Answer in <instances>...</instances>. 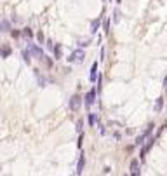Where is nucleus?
Listing matches in <instances>:
<instances>
[{
    "instance_id": "2",
    "label": "nucleus",
    "mask_w": 167,
    "mask_h": 176,
    "mask_svg": "<svg viewBox=\"0 0 167 176\" xmlns=\"http://www.w3.org/2000/svg\"><path fill=\"white\" fill-rule=\"evenodd\" d=\"M96 96H98V89H96V87H91V89L87 91V94L84 96V99H86L84 105H86L87 108H91L94 105V101H96Z\"/></svg>"
},
{
    "instance_id": "4",
    "label": "nucleus",
    "mask_w": 167,
    "mask_h": 176,
    "mask_svg": "<svg viewBox=\"0 0 167 176\" xmlns=\"http://www.w3.org/2000/svg\"><path fill=\"white\" fill-rule=\"evenodd\" d=\"M26 51L30 52V56L38 58V59H42V56H44V52H42V47H40V46H35V44H28V49H26Z\"/></svg>"
},
{
    "instance_id": "9",
    "label": "nucleus",
    "mask_w": 167,
    "mask_h": 176,
    "mask_svg": "<svg viewBox=\"0 0 167 176\" xmlns=\"http://www.w3.org/2000/svg\"><path fill=\"white\" fill-rule=\"evenodd\" d=\"M52 52H54V59H61L63 58V46L61 44H56L52 47Z\"/></svg>"
},
{
    "instance_id": "30",
    "label": "nucleus",
    "mask_w": 167,
    "mask_h": 176,
    "mask_svg": "<svg viewBox=\"0 0 167 176\" xmlns=\"http://www.w3.org/2000/svg\"><path fill=\"white\" fill-rule=\"evenodd\" d=\"M103 173H104V174H110V173H112V167H104Z\"/></svg>"
},
{
    "instance_id": "20",
    "label": "nucleus",
    "mask_w": 167,
    "mask_h": 176,
    "mask_svg": "<svg viewBox=\"0 0 167 176\" xmlns=\"http://www.w3.org/2000/svg\"><path fill=\"white\" fill-rule=\"evenodd\" d=\"M37 40H38V44H44L45 42V35L42 32H37Z\"/></svg>"
},
{
    "instance_id": "5",
    "label": "nucleus",
    "mask_w": 167,
    "mask_h": 176,
    "mask_svg": "<svg viewBox=\"0 0 167 176\" xmlns=\"http://www.w3.org/2000/svg\"><path fill=\"white\" fill-rule=\"evenodd\" d=\"M80 105H82V98H80L78 94H73V96L70 98V101H68V106H70L71 112H77V110L80 108Z\"/></svg>"
},
{
    "instance_id": "22",
    "label": "nucleus",
    "mask_w": 167,
    "mask_h": 176,
    "mask_svg": "<svg viewBox=\"0 0 167 176\" xmlns=\"http://www.w3.org/2000/svg\"><path fill=\"white\" fill-rule=\"evenodd\" d=\"M9 33H11V37H12V38H19V37H21V32H19V30H12V28H11V32H9Z\"/></svg>"
},
{
    "instance_id": "18",
    "label": "nucleus",
    "mask_w": 167,
    "mask_h": 176,
    "mask_svg": "<svg viewBox=\"0 0 167 176\" xmlns=\"http://www.w3.org/2000/svg\"><path fill=\"white\" fill-rule=\"evenodd\" d=\"M103 30H104V33H110V19H104V23H103Z\"/></svg>"
},
{
    "instance_id": "6",
    "label": "nucleus",
    "mask_w": 167,
    "mask_h": 176,
    "mask_svg": "<svg viewBox=\"0 0 167 176\" xmlns=\"http://www.w3.org/2000/svg\"><path fill=\"white\" fill-rule=\"evenodd\" d=\"M139 164H141L139 159H132V161H131V166H129V167H131V174H132V176H139V174H141Z\"/></svg>"
},
{
    "instance_id": "16",
    "label": "nucleus",
    "mask_w": 167,
    "mask_h": 176,
    "mask_svg": "<svg viewBox=\"0 0 167 176\" xmlns=\"http://www.w3.org/2000/svg\"><path fill=\"white\" fill-rule=\"evenodd\" d=\"M23 61H25L26 64H30V63H31V56H30V52H28L26 49L23 51Z\"/></svg>"
},
{
    "instance_id": "25",
    "label": "nucleus",
    "mask_w": 167,
    "mask_h": 176,
    "mask_svg": "<svg viewBox=\"0 0 167 176\" xmlns=\"http://www.w3.org/2000/svg\"><path fill=\"white\" fill-rule=\"evenodd\" d=\"M153 127H155V124H150V126H148V129L144 131V134H146V136H150V134H152V131H153Z\"/></svg>"
},
{
    "instance_id": "24",
    "label": "nucleus",
    "mask_w": 167,
    "mask_h": 176,
    "mask_svg": "<svg viewBox=\"0 0 167 176\" xmlns=\"http://www.w3.org/2000/svg\"><path fill=\"white\" fill-rule=\"evenodd\" d=\"M89 44H91L89 40H80V42H78V47H80V49H86Z\"/></svg>"
},
{
    "instance_id": "11",
    "label": "nucleus",
    "mask_w": 167,
    "mask_h": 176,
    "mask_svg": "<svg viewBox=\"0 0 167 176\" xmlns=\"http://www.w3.org/2000/svg\"><path fill=\"white\" fill-rule=\"evenodd\" d=\"M96 77H98V61H94L91 67V75H89L91 82H96Z\"/></svg>"
},
{
    "instance_id": "17",
    "label": "nucleus",
    "mask_w": 167,
    "mask_h": 176,
    "mask_svg": "<svg viewBox=\"0 0 167 176\" xmlns=\"http://www.w3.org/2000/svg\"><path fill=\"white\" fill-rule=\"evenodd\" d=\"M87 122H89V126H91V127H94V124H96V114H89Z\"/></svg>"
},
{
    "instance_id": "23",
    "label": "nucleus",
    "mask_w": 167,
    "mask_h": 176,
    "mask_svg": "<svg viewBox=\"0 0 167 176\" xmlns=\"http://www.w3.org/2000/svg\"><path fill=\"white\" fill-rule=\"evenodd\" d=\"M42 59H44V63L47 64V67H52V59H51L49 56H45V54H44V56H42ZM42 59H40V61H42Z\"/></svg>"
},
{
    "instance_id": "27",
    "label": "nucleus",
    "mask_w": 167,
    "mask_h": 176,
    "mask_svg": "<svg viewBox=\"0 0 167 176\" xmlns=\"http://www.w3.org/2000/svg\"><path fill=\"white\" fill-rule=\"evenodd\" d=\"M82 126H84V122L78 120V122H77V131H78V133H82Z\"/></svg>"
},
{
    "instance_id": "12",
    "label": "nucleus",
    "mask_w": 167,
    "mask_h": 176,
    "mask_svg": "<svg viewBox=\"0 0 167 176\" xmlns=\"http://www.w3.org/2000/svg\"><path fill=\"white\" fill-rule=\"evenodd\" d=\"M0 32H11V21L9 19L0 21Z\"/></svg>"
},
{
    "instance_id": "31",
    "label": "nucleus",
    "mask_w": 167,
    "mask_h": 176,
    "mask_svg": "<svg viewBox=\"0 0 167 176\" xmlns=\"http://www.w3.org/2000/svg\"><path fill=\"white\" fill-rule=\"evenodd\" d=\"M162 87H164V91H167V77L164 79V85H162Z\"/></svg>"
},
{
    "instance_id": "3",
    "label": "nucleus",
    "mask_w": 167,
    "mask_h": 176,
    "mask_svg": "<svg viewBox=\"0 0 167 176\" xmlns=\"http://www.w3.org/2000/svg\"><path fill=\"white\" fill-rule=\"evenodd\" d=\"M157 141V136H148V141H146V145L141 148V152H139V161H143L144 157H146V153H148V150L153 146V143Z\"/></svg>"
},
{
    "instance_id": "10",
    "label": "nucleus",
    "mask_w": 167,
    "mask_h": 176,
    "mask_svg": "<svg viewBox=\"0 0 167 176\" xmlns=\"http://www.w3.org/2000/svg\"><path fill=\"white\" fill-rule=\"evenodd\" d=\"M11 54H12V49H11L9 46H2V47H0V58H2V59L9 58Z\"/></svg>"
},
{
    "instance_id": "1",
    "label": "nucleus",
    "mask_w": 167,
    "mask_h": 176,
    "mask_svg": "<svg viewBox=\"0 0 167 176\" xmlns=\"http://www.w3.org/2000/svg\"><path fill=\"white\" fill-rule=\"evenodd\" d=\"M68 63H84L86 61V52H84V49H75L73 52H70V56L66 58Z\"/></svg>"
},
{
    "instance_id": "26",
    "label": "nucleus",
    "mask_w": 167,
    "mask_h": 176,
    "mask_svg": "<svg viewBox=\"0 0 167 176\" xmlns=\"http://www.w3.org/2000/svg\"><path fill=\"white\" fill-rule=\"evenodd\" d=\"M165 127H167V122H165V124H164V126H162V127H158V131H157V138H158V136H160V134H162V131H164V129H165Z\"/></svg>"
},
{
    "instance_id": "29",
    "label": "nucleus",
    "mask_w": 167,
    "mask_h": 176,
    "mask_svg": "<svg viewBox=\"0 0 167 176\" xmlns=\"http://www.w3.org/2000/svg\"><path fill=\"white\" fill-rule=\"evenodd\" d=\"M52 47H54V44H52V40H47V49H51V51H52Z\"/></svg>"
},
{
    "instance_id": "13",
    "label": "nucleus",
    "mask_w": 167,
    "mask_h": 176,
    "mask_svg": "<svg viewBox=\"0 0 167 176\" xmlns=\"http://www.w3.org/2000/svg\"><path fill=\"white\" fill-rule=\"evenodd\" d=\"M21 35H23L25 38H33V35H35V33H33V30H31L30 26H25L23 30H21Z\"/></svg>"
},
{
    "instance_id": "21",
    "label": "nucleus",
    "mask_w": 167,
    "mask_h": 176,
    "mask_svg": "<svg viewBox=\"0 0 167 176\" xmlns=\"http://www.w3.org/2000/svg\"><path fill=\"white\" fill-rule=\"evenodd\" d=\"M118 21H120V11L115 9L113 11V23H118Z\"/></svg>"
},
{
    "instance_id": "19",
    "label": "nucleus",
    "mask_w": 167,
    "mask_h": 176,
    "mask_svg": "<svg viewBox=\"0 0 167 176\" xmlns=\"http://www.w3.org/2000/svg\"><path fill=\"white\" fill-rule=\"evenodd\" d=\"M146 138H148V136H146V134L143 133L141 136H138V138H136V145H138V146H139V145H143V141H144Z\"/></svg>"
},
{
    "instance_id": "14",
    "label": "nucleus",
    "mask_w": 167,
    "mask_h": 176,
    "mask_svg": "<svg viewBox=\"0 0 167 176\" xmlns=\"http://www.w3.org/2000/svg\"><path fill=\"white\" fill-rule=\"evenodd\" d=\"M162 108H164V98L160 96V98H157V101H155V112L158 114V112H162Z\"/></svg>"
},
{
    "instance_id": "32",
    "label": "nucleus",
    "mask_w": 167,
    "mask_h": 176,
    "mask_svg": "<svg viewBox=\"0 0 167 176\" xmlns=\"http://www.w3.org/2000/svg\"><path fill=\"white\" fill-rule=\"evenodd\" d=\"M120 2H122V0H117V4H120Z\"/></svg>"
},
{
    "instance_id": "28",
    "label": "nucleus",
    "mask_w": 167,
    "mask_h": 176,
    "mask_svg": "<svg viewBox=\"0 0 167 176\" xmlns=\"http://www.w3.org/2000/svg\"><path fill=\"white\" fill-rule=\"evenodd\" d=\"M78 134H80V138H78L77 145H78V148H80V146H82V141H84V134H82V133H78Z\"/></svg>"
},
{
    "instance_id": "15",
    "label": "nucleus",
    "mask_w": 167,
    "mask_h": 176,
    "mask_svg": "<svg viewBox=\"0 0 167 176\" xmlns=\"http://www.w3.org/2000/svg\"><path fill=\"white\" fill-rule=\"evenodd\" d=\"M35 75H37V80H38V85H40V87H44V85H45V79H44V77H40V73H38V70H35Z\"/></svg>"
},
{
    "instance_id": "7",
    "label": "nucleus",
    "mask_w": 167,
    "mask_h": 176,
    "mask_svg": "<svg viewBox=\"0 0 167 176\" xmlns=\"http://www.w3.org/2000/svg\"><path fill=\"white\" fill-rule=\"evenodd\" d=\"M84 167H86V155H84V153H80L78 162H77V169H75V173L80 176V174L84 173Z\"/></svg>"
},
{
    "instance_id": "8",
    "label": "nucleus",
    "mask_w": 167,
    "mask_h": 176,
    "mask_svg": "<svg viewBox=\"0 0 167 176\" xmlns=\"http://www.w3.org/2000/svg\"><path fill=\"white\" fill-rule=\"evenodd\" d=\"M99 28H101V17L92 19V21H91V30H89V32L94 35V33H98V30H99Z\"/></svg>"
}]
</instances>
